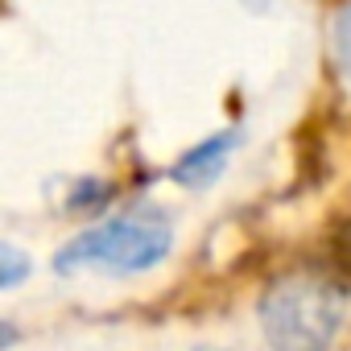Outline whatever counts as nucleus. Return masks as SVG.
Returning <instances> with one entry per match:
<instances>
[{
    "label": "nucleus",
    "mask_w": 351,
    "mask_h": 351,
    "mask_svg": "<svg viewBox=\"0 0 351 351\" xmlns=\"http://www.w3.org/2000/svg\"><path fill=\"white\" fill-rule=\"evenodd\" d=\"M347 298L322 273H285L277 277L256 306L261 330L273 351H330L343 326Z\"/></svg>",
    "instance_id": "f257e3e1"
},
{
    "label": "nucleus",
    "mask_w": 351,
    "mask_h": 351,
    "mask_svg": "<svg viewBox=\"0 0 351 351\" xmlns=\"http://www.w3.org/2000/svg\"><path fill=\"white\" fill-rule=\"evenodd\" d=\"M169 228L153 215H120L99 228H87L75 236L66 248H58L54 269L75 273V269H108V273H141L165 261L169 252Z\"/></svg>",
    "instance_id": "f03ea898"
},
{
    "label": "nucleus",
    "mask_w": 351,
    "mask_h": 351,
    "mask_svg": "<svg viewBox=\"0 0 351 351\" xmlns=\"http://www.w3.org/2000/svg\"><path fill=\"white\" fill-rule=\"evenodd\" d=\"M236 145H240V132L236 128H223V132L199 141L195 149H186L178 161H173L169 178L178 182V186H186V191H207L219 173H223V165H228V157H232Z\"/></svg>",
    "instance_id": "7ed1b4c3"
},
{
    "label": "nucleus",
    "mask_w": 351,
    "mask_h": 351,
    "mask_svg": "<svg viewBox=\"0 0 351 351\" xmlns=\"http://www.w3.org/2000/svg\"><path fill=\"white\" fill-rule=\"evenodd\" d=\"M330 54H335V66L343 71V79H351V0H343L330 21Z\"/></svg>",
    "instance_id": "20e7f679"
},
{
    "label": "nucleus",
    "mask_w": 351,
    "mask_h": 351,
    "mask_svg": "<svg viewBox=\"0 0 351 351\" xmlns=\"http://www.w3.org/2000/svg\"><path fill=\"white\" fill-rule=\"evenodd\" d=\"M29 273V256L17 248V244H0V289H13L21 277Z\"/></svg>",
    "instance_id": "39448f33"
},
{
    "label": "nucleus",
    "mask_w": 351,
    "mask_h": 351,
    "mask_svg": "<svg viewBox=\"0 0 351 351\" xmlns=\"http://www.w3.org/2000/svg\"><path fill=\"white\" fill-rule=\"evenodd\" d=\"M335 261L351 273V219L339 228V236H335Z\"/></svg>",
    "instance_id": "423d86ee"
}]
</instances>
